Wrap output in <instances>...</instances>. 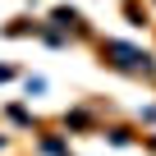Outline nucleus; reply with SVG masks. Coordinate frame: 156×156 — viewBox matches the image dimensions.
<instances>
[{"label":"nucleus","instance_id":"nucleus-1","mask_svg":"<svg viewBox=\"0 0 156 156\" xmlns=\"http://www.w3.org/2000/svg\"><path fill=\"white\" fill-rule=\"evenodd\" d=\"M106 55H115V64H119V69H151L142 51H133V46H119V41H110V46H106Z\"/></svg>","mask_w":156,"mask_h":156}]
</instances>
